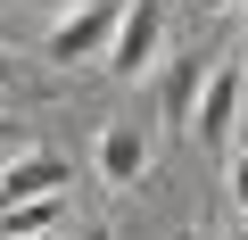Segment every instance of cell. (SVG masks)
Masks as SVG:
<instances>
[{"label":"cell","mask_w":248,"mask_h":240,"mask_svg":"<svg viewBox=\"0 0 248 240\" xmlns=\"http://www.w3.org/2000/svg\"><path fill=\"white\" fill-rule=\"evenodd\" d=\"M116 17H124V0H75V9H66L50 33H42V50H50L58 66H91V58H108Z\"/></svg>","instance_id":"1"},{"label":"cell","mask_w":248,"mask_h":240,"mask_svg":"<svg viewBox=\"0 0 248 240\" xmlns=\"http://www.w3.org/2000/svg\"><path fill=\"white\" fill-rule=\"evenodd\" d=\"M240 91H248V75H240V58L232 66H207V91H199V108H190V133L215 149V158H232V125H240Z\"/></svg>","instance_id":"3"},{"label":"cell","mask_w":248,"mask_h":240,"mask_svg":"<svg viewBox=\"0 0 248 240\" xmlns=\"http://www.w3.org/2000/svg\"><path fill=\"white\" fill-rule=\"evenodd\" d=\"M240 58H248V50H240ZM240 75H248V66H240Z\"/></svg>","instance_id":"14"},{"label":"cell","mask_w":248,"mask_h":240,"mask_svg":"<svg viewBox=\"0 0 248 240\" xmlns=\"http://www.w3.org/2000/svg\"><path fill=\"white\" fill-rule=\"evenodd\" d=\"M9 158H17V125L0 116V166H9Z\"/></svg>","instance_id":"9"},{"label":"cell","mask_w":248,"mask_h":240,"mask_svg":"<svg viewBox=\"0 0 248 240\" xmlns=\"http://www.w3.org/2000/svg\"><path fill=\"white\" fill-rule=\"evenodd\" d=\"M157 50H166V9L157 0H124V17H116V42H108V75H141V66H157Z\"/></svg>","instance_id":"2"},{"label":"cell","mask_w":248,"mask_h":240,"mask_svg":"<svg viewBox=\"0 0 248 240\" xmlns=\"http://www.w3.org/2000/svg\"><path fill=\"white\" fill-rule=\"evenodd\" d=\"M223 240H248V215H232V232H223Z\"/></svg>","instance_id":"11"},{"label":"cell","mask_w":248,"mask_h":240,"mask_svg":"<svg viewBox=\"0 0 248 240\" xmlns=\"http://www.w3.org/2000/svg\"><path fill=\"white\" fill-rule=\"evenodd\" d=\"M190 9H199V17H223V9H240V0H190Z\"/></svg>","instance_id":"10"},{"label":"cell","mask_w":248,"mask_h":240,"mask_svg":"<svg viewBox=\"0 0 248 240\" xmlns=\"http://www.w3.org/2000/svg\"><path fill=\"white\" fill-rule=\"evenodd\" d=\"M199 91H207V58H199V50H174V66H166V83H157V116H166L174 133H190Z\"/></svg>","instance_id":"6"},{"label":"cell","mask_w":248,"mask_h":240,"mask_svg":"<svg viewBox=\"0 0 248 240\" xmlns=\"http://www.w3.org/2000/svg\"><path fill=\"white\" fill-rule=\"evenodd\" d=\"M75 240H108V224H91V232H75Z\"/></svg>","instance_id":"13"},{"label":"cell","mask_w":248,"mask_h":240,"mask_svg":"<svg viewBox=\"0 0 248 240\" xmlns=\"http://www.w3.org/2000/svg\"><path fill=\"white\" fill-rule=\"evenodd\" d=\"M75 166L58 149H17L9 166H0V207H25V199H66Z\"/></svg>","instance_id":"4"},{"label":"cell","mask_w":248,"mask_h":240,"mask_svg":"<svg viewBox=\"0 0 248 240\" xmlns=\"http://www.w3.org/2000/svg\"><path fill=\"white\" fill-rule=\"evenodd\" d=\"M174 240H215V232H199V224H182V232H174Z\"/></svg>","instance_id":"12"},{"label":"cell","mask_w":248,"mask_h":240,"mask_svg":"<svg viewBox=\"0 0 248 240\" xmlns=\"http://www.w3.org/2000/svg\"><path fill=\"white\" fill-rule=\"evenodd\" d=\"M149 158H157V149H149V133H141V125H108V133L91 141V166H99V182H108V191H133V182L149 174Z\"/></svg>","instance_id":"5"},{"label":"cell","mask_w":248,"mask_h":240,"mask_svg":"<svg viewBox=\"0 0 248 240\" xmlns=\"http://www.w3.org/2000/svg\"><path fill=\"white\" fill-rule=\"evenodd\" d=\"M223 199H232V215H248V149L223 158Z\"/></svg>","instance_id":"8"},{"label":"cell","mask_w":248,"mask_h":240,"mask_svg":"<svg viewBox=\"0 0 248 240\" xmlns=\"http://www.w3.org/2000/svg\"><path fill=\"white\" fill-rule=\"evenodd\" d=\"M66 224V199H25V207H0V240H50Z\"/></svg>","instance_id":"7"}]
</instances>
